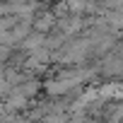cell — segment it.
Segmentation results:
<instances>
[{"mask_svg": "<svg viewBox=\"0 0 123 123\" xmlns=\"http://www.w3.org/2000/svg\"><path fill=\"white\" fill-rule=\"evenodd\" d=\"M53 22H55V15H39L34 24H36V31H39V34H43L46 29H51V27H53Z\"/></svg>", "mask_w": 123, "mask_h": 123, "instance_id": "cell-1", "label": "cell"}]
</instances>
